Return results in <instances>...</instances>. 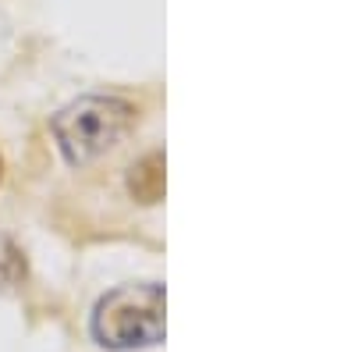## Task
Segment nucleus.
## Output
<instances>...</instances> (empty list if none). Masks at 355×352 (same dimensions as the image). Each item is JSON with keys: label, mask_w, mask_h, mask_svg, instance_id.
Segmentation results:
<instances>
[{"label": "nucleus", "mask_w": 355, "mask_h": 352, "mask_svg": "<svg viewBox=\"0 0 355 352\" xmlns=\"http://www.w3.org/2000/svg\"><path fill=\"white\" fill-rule=\"evenodd\" d=\"M164 285L157 281H139V285H121L107 292V296L93 306V331L96 345L110 352H135L164 342Z\"/></svg>", "instance_id": "2"}, {"label": "nucleus", "mask_w": 355, "mask_h": 352, "mask_svg": "<svg viewBox=\"0 0 355 352\" xmlns=\"http://www.w3.org/2000/svg\"><path fill=\"white\" fill-rule=\"evenodd\" d=\"M128 192L139 203H160L164 199V153H146L128 171Z\"/></svg>", "instance_id": "3"}, {"label": "nucleus", "mask_w": 355, "mask_h": 352, "mask_svg": "<svg viewBox=\"0 0 355 352\" xmlns=\"http://www.w3.org/2000/svg\"><path fill=\"white\" fill-rule=\"evenodd\" d=\"M25 278V256L11 239H0V285H18Z\"/></svg>", "instance_id": "4"}, {"label": "nucleus", "mask_w": 355, "mask_h": 352, "mask_svg": "<svg viewBox=\"0 0 355 352\" xmlns=\"http://www.w3.org/2000/svg\"><path fill=\"white\" fill-rule=\"evenodd\" d=\"M132 125H135V107L125 97L89 93V97L71 100L68 107H61L50 117V135L61 157L71 167H82L121 142Z\"/></svg>", "instance_id": "1"}]
</instances>
